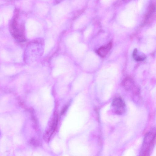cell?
Returning <instances> with one entry per match:
<instances>
[{
    "label": "cell",
    "instance_id": "obj_1",
    "mask_svg": "<svg viewBox=\"0 0 156 156\" xmlns=\"http://www.w3.org/2000/svg\"><path fill=\"white\" fill-rule=\"evenodd\" d=\"M155 130L153 129L145 136L140 151L141 155L147 156L150 154L155 142Z\"/></svg>",
    "mask_w": 156,
    "mask_h": 156
},
{
    "label": "cell",
    "instance_id": "obj_2",
    "mask_svg": "<svg viewBox=\"0 0 156 156\" xmlns=\"http://www.w3.org/2000/svg\"><path fill=\"white\" fill-rule=\"evenodd\" d=\"M10 31L12 36L17 41H21L24 40L22 28L16 20L12 21L10 26Z\"/></svg>",
    "mask_w": 156,
    "mask_h": 156
},
{
    "label": "cell",
    "instance_id": "obj_3",
    "mask_svg": "<svg viewBox=\"0 0 156 156\" xmlns=\"http://www.w3.org/2000/svg\"><path fill=\"white\" fill-rule=\"evenodd\" d=\"M111 105L113 111L117 114L122 115L126 111L125 103L120 97H117L114 98L112 102Z\"/></svg>",
    "mask_w": 156,
    "mask_h": 156
},
{
    "label": "cell",
    "instance_id": "obj_4",
    "mask_svg": "<svg viewBox=\"0 0 156 156\" xmlns=\"http://www.w3.org/2000/svg\"><path fill=\"white\" fill-rule=\"evenodd\" d=\"M112 46V43L110 42L107 45L100 48L97 51V53L101 57H104L110 50Z\"/></svg>",
    "mask_w": 156,
    "mask_h": 156
},
{
    "label": "cell",
    "instance_id": "obj_5",
    "mask_svg": "<svg viewBox=\"0 0 156 156\" xmlns=\"http://www.w3.org/2000/svg\"><path fill=\"white\" fill-rule=\"evenodd\" d=\"M155 11V5L154 4H151L149 7L148 11L147 13L145 21H148L153 15Z\"/></svg>",
    "mask_w": 156,
    "mask_h": 156
},
{
    "label": "cell",
    "instance_id": "obj_6",
    "mask_svg": "<svg viewBox=\"0 0 156 156\" xmlns=\"http://www.w3.org/2000/svg\"><path fill=\"white\" fill-rule=\"evenodd\" d=\"M132 84V82L129 79H126L123 82V86L127 90H129L131 88Z\"/></svg>",
    "mask_w": 156,
    "mask_h": 156
},
{
    "label": "cell",
    "instance_id": "obj_7",
    "mask_svg": "<svg viewBox=\"0 0 156 156\" xmlns=\"http://www.w3.org/2000/svg\"><path fill=\"white\" fill-rule=\"evenodd\" d=\"M137 50L136 49L134 50L133 53V57L137 61H142L145 58V57L143 56L138 55H137Z\"/></svg>",
    "mask_w": 156,
    "mask_h": 156
},
{
    "label": "cell",
    "instance_id": "obj_8",
    "mask_svg": "<svg viewBox=\"0 0 156 156\" xmlns=\"http://www.w3.org/2000/svg\"><path fill=\"white\" fill-rule=\"evenodd\" d=\"M67 106H66L64 107L63 109L62 110V111L61 112V114H63L64 112H65L66 110L67 109Z\"/></svg>",
    "mask_w": 156,
    "mask_h": 156
}]
</instances>
